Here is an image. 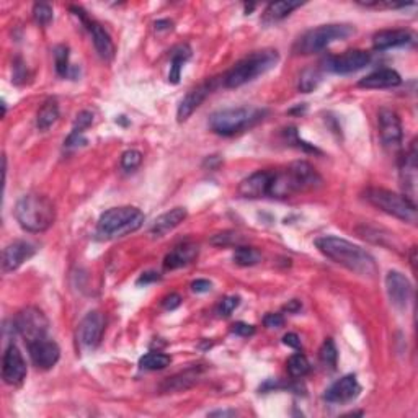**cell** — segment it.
I'll list each match as a JSON object with an SVG mask.
<instances>
[{
	"label": "cell",
	"mask_w": 418,
	"mask_h": 418,
	"mask_svg": "<svg viewBox=\"0 0 418 418\" xmlns=\"http://www.w3.org/2000/svg\"><path fill=\"white\" fill-rule=\"evenodd\" d=\"M315 247L319 248L322 255L330 258L337 265L347 268L354 275L364 278H374L378 275V265L371 253L359 247V245L350 242V240L325 235L315 240Z\"/></svg>",
	"instance_id": "cell-1"
},
{
	"label": "cell",
	"mask_w": 418,
	"mask_h": 418,
	"mask_svg": "<svg viewBox=\"0 0 418 418\" xmlns=\"http://www.w3.org/2000/svg\"><path fill=\"white\" fill-rule=\"evenodd\" d=\"M322 177L309 162H292L283 170H273V181L270 196L271 198H288V196L306 193L319 188Z\"/></svg>",
	"instance_id": "cell-2"
},
{
	"label": "cell",
	"mask_w": 418,
	"mask_h": 418,
	"mask_svg": "<svg viewBox=\"0 0 418 418\" xmlns=\"http://www.w3.org/2000/svg\"><path fill=\"white\" fill-rule=\"evenodd\" d=\"M15 219L27 232H45L54 224L56 208L52 201L45 195L30 193L22 196L15 204Z\"/></svg>",
	"instance_id": "cell-3"
},
{
	"label": "cell",
	"mask_w": 418,
	"mask_h": 418,
	"mask_svg": "<svg viewBox=\"0 0 418 418\" xmlns=\"http://www.w3.org/2000/svg\"><path fill=\"white\" fill-rule=\"evenodd\" d=\"M144 214L134 206L112 208L100 216L97 223V237L102 240H114L126 237L142 227Z\"/></svg>",
	"instance_id": "cell-4"
},
{
	"label": "cell",
	"mask_w": 418,
	"mask_h": 418,
	"mask_svg": "<svg viewBox=\"0 0 418 418\" xmlns=\"http://www.w3.org/2000/svg\"><path fill=\"white\" fill-rule=\"evenodd\" d=\"M280 54L275 50L255 51L252 54L240 59L224 77V85L227 89H239L257 77L267 74L273 67H276Z\"/></svg>",
	"instance_id": "cell-5"
},
{
	"label": "cell",
	"mask_w": 418,
	"mask_h": 418,
	"mask_svg": "<svg viewBox=\"0 0 418 418\" xmlns=\"http://www.w3.org/2000/svg\"><path fill=\"white\" fill-rule=\"evenodd\" d=\"M265 117V110L252 107L224 108L211 114L209 128L219 136H234L255 126Z\"/></svg>",
	"instance_id": "cell-6"
},
{
	"label": "cell",
	"mask_w": 418,
	"mask_h": 418,
	"mask_svg": "<svg viewBox=\"0 0 418 418\" xmlns=\"http://www.w3.org/2000/svg\"><path fill=\"white\" fill-rule=\"evenodd\" d=\"M354 35V28L352 25H343V23H330V25H320L312 30L306 31L294 45V52L297 54H317L324 51L331 43L347 40Z\"/></svg>",
	"instance_id": "cell-7"
},
{
	"label": "cell",
	"mask_w": 418,
	"mask_h": 418,
	"mask_svg": "<svg viewBox=\"0 0 418 418\" xmlns=\"http://www.w3.org/2000/svg\"><path fill=\"white\" fill-rule=\"evenodd\" d=\"M364 200L374 208L381 209L392 218H397L403 223L413 224L417 221V204L407 198V196L394 193L386 188H368L364 191Z\"/></svg>",
	"instance_id": "cell-8"
},
{
	"label": "cell",
	"mask_w": 418,
	"mask_h": 418,
	"mask_svg": "<svg viewBox=\"0 0 418 418\" xmlns=\"http://www.w3.org/2000/svg\"><path fill=\"white\" fill-rule=\"evenodd\" d=\"M13 327H15L18 334L25 338V342L28 345L35 342V340L46 337L50 322H47L46 315L43 314L38 307H27V309H23L20 314L15 317Z\"/></svg>",
	"instance_id": "cell-9"
},
{
	"label": "cell",
	"mask_w": 418,
	"mask_h": 418,
	"mask_svg": "<svg viewBox=\"0 0 418 418\" xmlns=\"http://www.w3.org/2000/svg\"><path fill=\"white\" fill-rule=\"evenodd\" d=\"M378 129H379V137L384 147L387 149H398L402 146L403 139V131H402V123L398 114L394 110L382 108L378 113Z\"/></svg>",
	"instance_id": "cell-10"
},
{
	"label": "cell",
	"mask_w": 418,
	"mask_h": 418,
	"mask_svg": "<svg viewBox=\"0 0 418 418\" xmlns=\"http://www.w3.org/2000/svg\"><path fill=\"white\" fill-rule=\"evenodd\" d=\"M371 62V54L363 50H350L340 56H331L325 61L327 70L334 74H353L366 67Z\"/></svg>",
	"instance_id": "cell-11"
},
{
	"label": "cell",
	"mask_w": 418,
	"mask_h": 418,
	"mask_svg": "<svg viewBox=\"0 0 418 418\" xmlns=\"http://www.w3.org/2000/svg\"><path fill=\"white\" fill-rule=\"evenodd\" d=\"M105 331V317L98 311L89 312L84 319L80 320L79 330H77V338L84 348H95L102 342Z\"/></svg>",
	"instance_id": "cell-12"
},
{
	"label": "cell",
	"mask_w": 418,
	"mask_h": 418,
	"mask_svg": "<svg viewBox=\"0 0 418 418\" xmlns=\"http://www.w3.org/2000/svg\"><path fill=\"white\" fill-rule=\"evenodd\" d=\"M2 378L8 386H20L27 378L25 358L17 345H8L3 353L2 361Z\"/></svg>",
	"instance_id": "cell-13"
},
{
	"label": "cell",
	"mask_w": 418,
	"mask_h": 418,
	"mask_svg": "<svg viewBox=\"0 0 418 418\" xmlns=\"http://www.w3.org/2000/svg\"><path fill=\"white\" fill-rule=\"evenodd\" d=\"M28 353H30L31 363L38 369H51L56 366V363L61 358V350L57 343L47 337L28 343Z\"/></svg>",
	"instance_id": "cell-14"
},
{
	"label": "cell",
	"mask_w": 418,
	"mask_h": 418,
	"mask_svg": "<svg viewBox=\"0 0 418 418\" xmlns=\"http://www.w3.org/2000/svg\"><path fill=\"white\" fill-rule=\"evenodd\" d=\"M386 291L392 306L397 309H405L413 296L412 283L401 271H389L386 276Z\"/></svg>",
	"instance_id": "cell-15"
},
{
	"label": "cell",
	"mask_w": 418,
	"mask_h": 418,
	"mask_svg": "<svg viewBox=\"0 0 418 418\" xmlns=\"http://www.w3.org/2000/svg\"><path fill=\"white\" fill-rule=\"evenodd\" d=\"M271 181L273 170H258L240 181L239 195L250 200L265 198V196H270Z\"/></svg>",
	"instance_id": "cell-16"
},
{
	"label": "cell",
	"mask_w": 418,
	"mask_h": 418,
	"mask_svg": "<svg viewBox=\"0 0 418 418\" xmlns=\"http://www.w3.org/2000/svg\"><path fill=\"white\" fill-rule=\"evenodd\" d=\"M36 253V247L27 240H15L8 244L2 252V270L3 273L15 271L23 263L30 260Z\"/></svg>",
	"instance_id": "cell-17"
},
{
	"label": "cell",
	"mask_w": 418,
	"mask_h": 418,
	"mask_svg": "<svg viewBox=\"0 0 418 418\" xmlns=\"http://www.w3.org/2000/svg\"><path fill=\"white\" fill-rule=\"evenodd\" d=\"M72 10H75L77 17H80V20L85 23L89 28L90 35H92L95 50H97L98 56L102 57L105 61H112L114 57V43L112 40V36L108 35V31L105 30V28L100 25L97 22L89 20L87 17H85V13L80 10V8H72Z\"/></svg>",
	"instance_id": "cell-18"
},
{
	"label": "cell",
	"mask_w": 418,
	"mask_h": 418,
	"mask_svg": "<svg viewBox=\"0 0 418 418\" xmlns=\"http://www.w3.org/2000/svg\"><path fill=\"white\" fill-rule=\"evenodd\" d=\"M361 392V386H359L358 379L354 374H348L338 379L337 382H334L327 389L324 394V398L330 403H348L354 401Z\"/></svg>",
	"instance_id": "cell-19"
},
{
	"label": "cell",
	"mask_w": 418,
	"mask_h": 418,
	"mask_svg": "<svg viewBox=\"0 0 418 418\" xmlns=\"http://www.w3.org/2000/svg\"><path fill=\"white\" fill-rule=\"evenodd\" d=\"M211 89H213V80H206L203 84H200L198 87L191 89L179 105V110H177V119H179L180 123L186 121V119H188L191 114L201 107V103H203L206 97L211 94Z\"/></svg>",
	"instance_id": "cell-20"
},
{
	"label": "cell",
	"mask_w": 418,
	"mask_h": 418,
	"mask_svg": "<svg viewBox=\"0 0 418 418\" xmlns=\"http://www.w3.org/2000/svg\"><path fill=\"white\" fill-rule=\"evenodd\" d=\"M401 179H402V186L403 191L408 200L413 201L415 198V184H417V147H415V141L412 142L410 149L405 154V157L402 158V165H401ZM415 203V201H413Z\"/></svg>",
	"instance_id": "cell-21"
},
{
	"label": "cell",
	"mask_w": 418,
	"mask_h": 418,
	"mask_svg": "<svg viewBox=\"0 0 418 418\" xmlns=\"http://www.w3.org/2000/svg\"><path fill=\"white\" fill-rule=\"evenodd\" d=\"M198 245L195 244H181L177 245V247L172 250V252L167 253V257L163 258V268L165 270H177V268L186 267L190 263L195 262V258L198 257Z\"/></svg>",
	"instance_id": "cell-22"
},
{
	"label": "cell",
	"mask_w": 418,
	"mask_h": 418,
	"mask_svg": "<svg viewBox=\"0 0 418 418\" xmlns=\"http://www.w3.org/2000/svg\"><path fill=\"white\" fill-rule=\"evenodd\" d=\"M402 84V77L394 69H379L358 82L361 89H391Z\"/></svg>",
	"instance_id": "cell-23"
},
{
	"label": "cell",
	"mask_w": 418,
	"mask_h": 418,
	"mask_svg": "<svg viewBox=\"0 0 418 418\" xmlns=\"http://www.w3.org/2000/svg\"><path fill=\"white\" fill-rule=\"evenodd\" d=\"M413 41L412 33L408 30H382L373 36V46L376 51H386L391 47L405 46Z\"/></svg>",
	"instance_id": "cell-24"
},
{
	"label": "cell",
	"mask_w": 418,
	"mask_h": 418,
	"mask_svg": "<svg viewBox=\"0 0 418 418\" xmlns=\"http://www.w3.org/2000/svg\"><path fill=\"white\" fill-rule=\"evenodd\" d=\"M186 216H188V213H186L185 208H174L167 211V213H163L156 219V223H154L151 229V234L154 237H163V235L169 234L170 230L179 227L186 219Z\"/></svg>",
	"instance_id": "cell-25"
},
{
	"label": "cell",
	"mask_w": 418,
	"mask_h": 418,
	"mask_svg": "<svg viewBox=\"0 0 418 418\" xmlns=\"http://www.w3.org/2000/svg\"><path fill=\"white\" fill-rule=\"evenodd\" d=\"M301 6V2H291V0L270 3V6L265 8V12H263V23H276L285 20L286 17H290L291 13Z\"/></svg>",
	"instance_id": "cell-26"
},
{
	"label": "cell",
	"mask_w": 418,
	"mask_h": 418,
	"mask_svg": "<svg viewBox=\"0 0 418 418\" xmlns=\"http://www.w3.org/2000/svg\"><path fill=\"white\" fill-rule=\"evenodd\" d=\"M198 376H200V368L186 369L185 373H180L174 378L167 379V381L162 384V391H165V392L185 391V389L193 386V384L196 382V379H198Z\"/></svg>",
	"instance_id": "cell-27"
},
{
	"label": "cell",
	"mask_w": 418,
	"mask_h": 418,
	"mask_svg": "<svg viewBox=\"0 0 418 418\" xmlns=\"http://www.w3.org/2000/svg\"><path fill=\"white\" fill-rule=\"evenodd\" d=\"M59 119V105L54 98L46 100L36 114V126L40 131H47Z\"/></svg>",
	"instance_id": "cell-28"
},
{
	"label": "cell",
	"mask_w": 418,
	"mask_h": 418,
	"mask_svg": "<svg viewBox=\"0 0 418 418\" xmlns=\"http://www.w3.org/2000/svg\"><path fill=\"white\" fill-rule=\"evenodd\" d=\"M191 56V50L186 45H181L179 47H175L174 52H172V62H170V74H169V80L172 84H179L180 82V75H181V67L186 61L190 59Z\"/></svg>",
	"instance_id": "cell-29"
},
{
	"label": "cell",
	"mask_w": 418,
	"mask_h": 418,
	"mask_svg": "<svg viewBox=\"0 0 418 418\" xmlns=\"http://www.w3.org/2000/svg\"><path fill=\"white\" fill-rule=\"evenodd\" d=\"M358 232L361 234L363 239H366L373 244H379L382 245V247H391V250H397L398 247V242L394 239V234L386 232V235H384L378 227H366V225H364L363 229H358Z\"/></svg>",
	"instance_id": "cell-30"
},
{
	"label": "cell",
	"mask_w": 418,
	"mask_h": 418,
	"mask_svg": "<svg viewBox=\"0 0 418 418\" xmlns=\"http://www.w3.org/2000/svg\"><path fill=\"white\" fill-rule=\"evenodd\" d=\"M172 358L165 353H158V352H152L144 354V357L139 359V366L141 369H147V371H161V369H165L167 366H170Z\"/></svg>",
	"instance_id": "cell-31"
},
{
	"label": "cell",
	"mask_w": 418,
	"mask_h": 418,
	"mask_svg": "<svg viewBox=\"0 0 418 418\" xmlns=\"http://www.w3.org/2000/svg\"><path fill=\"white\" fill-rule=\"evenodd\" d=\"M232 260L235 265H239V267H253V265H257V263L262 262V253L258 252L257 248L239 245V247L235 248Z\"/></svg>",
	"instance_id": "cell-32"
},
{
	"label": "cell",
	"mask_w": 418,
	"mask_h": 418,
	"mask_svg": "<svg viewBox=\"0 0 418 418\" xmlns=\"http://www.w3.org/2000/svg\"><path fill=\"white\" fill-rule=\"evenodd\" d=\"M322 80L320 72L317 69H306L302 70V74L299 75V84H297V89L302 94H311L319 87Z\"/></svg>",
	"instance_id": "cell-33"
},
{
	"label": "cell",
	"mask_w": 418,
	"mask_h": 418,
	"mask_svg": "<svg viewBox=\"0 0 418 418\" xmlns=\"http://www.w3.org/2000/svg\"><path fill=\"white\" fill-rule=\"evenodd\" d=\"M286 368H288V373H290L292 378H302L309 373L311 364H309V361H307V358L304 357V354L296 353V354H292V357H290V359H288Z\"/></svg>",
	"instance_id": "cell-34"
},
{
	"label": "cell",
	"mask_w": 418,
	"mask_h": 418,
	"mask_svg": "<svg viewBox=\"0 0 418 418\" xmlns=\"http://www.w3.org/2000/svg\"><path fill=\"white\" fill-rule=\"evenodd\" d=\"M244 237L237 232H234V230H225V232H219L214 234L213 237L209 239L211 245H216V247H230V245H234V247H239V245L244 244Z\"/></svg>",
	"instance_id": "cell-35"
},
{
	"label": "cell",
	"mask_w": 418,
	"mask_h": 418,
	"mask_svg": "<svg viewBox=\"0 0 418 418\" xmlns=\"http://www.w3.org/2000/svg\"><path fill=\"white\" fill-rule=\"evenodd\" d=\"M54 61H56V70L61 77L69 75V47L61 45L54 50Z\"/></svg>",
	"instance_id": "cell-36"
},
{
	"label": "cell",
	"mask_w": 418,
	"mask_h": 418,
	"mask_svg": "<svg viewBox=\"0 0 418 418\" xmlns=\"http://www.w3.org/2000/svg\"><path fill=\"white\" fill-rule=\"evenodd\" d=\"M319 357L325 364H329V366L335 368V364H337V359H338V352H337V347H335L334 340L327 338L325 342L322 343Z\"/></svg>",
	"instance_id": "cell-37"
},
{
	"label": "cell",
	"mask_w": 418,
	"mask_h": 418,
	"mask_svg": "<svg viewBox=\"0 0 418 418\" xmlns=\"http://www.w3.org/2000/svg\"><path fill=\"white\" fill-rule=\"evenodd\" d=\"M33 17H35L36 23H40L41 27L50 25L52 20V7L50 6V3L38 2L33 6Z\"/></svg>",
	"instance_id": "cell-38"
},
{
	"label": "cell",
	"mask_w": 418,
	"mask_h": 418,
	"mask_svg": "<svg viewBox=\"0 0 418 418\" xmlns=\"http://www.w3.org/2000/svg\"><path fill=\"white\" fill-rule=\"evenodd\" d=\"M141 163H142V154L136 151V149H129V151H126L121 156V167L123 170L126 172L136 170Z\"/></svg>",
	"instance_id": "cell-39"
},
{
	"label": "cell",
	"mask_w": 418,
	"mask_h": 418,
	"mask_svg": "<svg viewBox=\"0 0 418 418\" xmlns=\"http://www.w3.org/2000/svg\"><path fill=\"white\" fill-rule=\"evenodd\" d=\"M240 304V297L239 296H227L221 301V304L218 307V314L227 317L232 314V312L237 309Z\"/></svg>",
	"instance_id": "cell-40"
},
{
	"label": "cell",
	"mask_w": 418,
	"mask_h": 418,
	"mask_svg": "<svg viewBox=\"0 0 418 418\" xmlns=\"http://www.w3.org/2000/svg\"><path fill=\"white\" fill-rule=\"evenodd\" d=\"M92 123H94V114L92 113H90V112H80L79 114H77L75 123H74V129H72V131L84 134L85 129H87Z\"/></svg>",
	"instance_id": "cell-41"
},
{
	"label": "cell",
	"mask_w": 418,
	"mask_h": 418,
	"mask_svg": "<svg viewBox=\"0 0 418 418\" xmlns=\"http://www.w3.org/2000/svg\"><path fill=\"white\" fill-rule=\"evenodd\" d=\"M232 334L239 335V337H252L255 334V327L245 324V322H235L232 325Z\"/></svg>",
	"instance_id": "cell-42"
},
{
	"label": "cell",
	"mask_w": 418,
	"mask_h": 418,
	"mask_svg": "<svg viewBox=\"0 0 418 418\" xmlns=\"http://www.w3.org/2000/svg\"><path fill=\"white\" fill-rule=\"evenodd\" d=\"M263 324L268 329H281L285 325V317L281 314H267L265 319H263Z\"/></svg>",
	"instance_id": "cell-43"
},
{
	"label": "cell",
	"mask_w": 418,
	"mask_h": 418,
	"mask_svg": "<svg viewBox=\"0 0 418 418\" xmlns=\"http://www.w3.org/2000/svg\"><path fill=\"white\" fill-rule=\"evenodd\" d=\"M180 304H181V297L179 294H175V292H174V294H169L165 297V299L162 301V306L165 307L167 311H174Z\"/></svg>",
	"instance_id": "cell-44"
},
{
	"label": "cell",
	"mask_w": 418,
	"mask_h": 418,
	"mask_svg": "<svg viewBox=\"0 0 418 418\" xmlns=\"http://www.w3.org/2000/svg\"><path fill=\"white\" fill-rule=\"evenodd\" d=\"M211 288H213V283L208 280H196L191 283V290L195 292H200V294H203V292H209Z\"/></svg>",
	"instance_id": "cell-45"
},
{
	"label": "cell",
	"mask_w": 418,
	"mask_h": 418,
	"mask_svg": "<svg viewBox=\"0 0 418 418\" xmlns=\"http://www.w3.org/2000/svg\"><path fill=\"white\" fill-rule=\"evenodd\" d=\"M283 343L286 345V347L299 350L301 348V338L297 337L296 334H286L285 337H283Z\"/></svg>",
	"instance_id": "cell-46"
},
{
	"label": "cell",
	"mask_w": 418,
	"mask_h": 418,
	"mask_svg": "<svg viewBox=\"0 0 418 418\" xmlns=\"http://www.w3.org/2000/svg\"><path fill=\"white\" fill-rule=\"evenodd\" d=\"M158 280H161V275H158V273L147 271V273H142V276L137 280V285H149V283H154Z\"/></svg>",
	"instance_id": "cell-47"
},
{
	"label": "cell",
	"mask_w": 418,
	"mask_h": 418,
	"mask_svg": "<svg viewBox=\"0 0 418 418\" xmlns=\"http://www.w3.org/2000/svg\"><path fill=\"white\" fill-rule=\"evenodd\" d=\"M302 307V304L299 301H296V299H292V301H290L288 302V304L285 306V311H288V312H291V314H296L297 311H299Z\"/></svg>",
	"instance_id": "cell-48"
},
{
	"label": "cell",
	"mask_w": 418,
	"mask_h": 418,
	"mask_svg": "<svg viewBox=\"0 0 418 418\" xmlns=\"http://www.w3.org/2000/svg\"><path fill=\"white\" fill-rule=\"evenodd\" d=\"M235 415H237V412L235 410H216L209 413V417H235Z\"/></svg>",
	"instance_id": "cell-49"
},
{
	"label": "cell",
	"mask_w": 418,
	"mask_h": 418,
	"mask_svg": "<svg viewBox=\"0 0 418 418\" xmlns=\"http://www.w3.org/2000/svg\"><path fill=\"white\" fill-rule=\"evenodd\" d=\"M169 25H172V22H169V20H158V22H156V30H170L172 27H169Z\"/></svg>",
	"instance_id": "cell-50"
}]
</instances>
